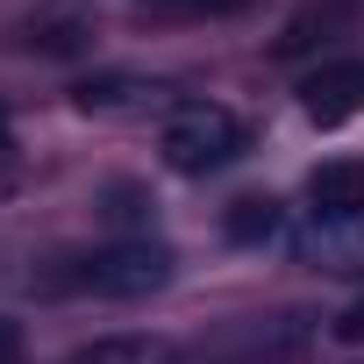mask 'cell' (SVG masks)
Returning a JSON list of instances; mask_svg holds the SVG:
<instances>
[{"label":"cell","instance_id":"cell-2","mask_svg":"<svg viewBox=\"0 0 364 364\" xmlns=\"http://www.w3.org/2000/svg\"><path fill=\"white\" fill-rule=\"evenodd\" d=\"M157 157L178 171V178H208L222 164L243 157V122L222 107V100H178L157 129Z\"/></svg>","mask_w":364,"mask_h":364},{"label":"cell","instance_id":"cell-9","mask_svg":"<svg viewBox=\"0 0 364 364\" xmlns=\"http://www.w3.org/2000/svg\"><path fill=\"white\" fill-rule=\"evenodd\" d=\"M336 336H364V300H357V307H350V314L336 321Z\"/></svg>","mask_w":364,"mask_h":364},{"label":"cell","instance_id":"cell-8","mask_svg":"<svg viewBox=\"0 0 364 364\" xmlns=\"http://www.w3.org/2000/svg\"><path fill=\"white\" fill-rule=\"evenodd\" d=\"M171 8H186V15H236V8H250V0H171Z\"/></svg>","mask_w":364,"mask_h":364},{"label":"cell","instance_id":"cell-4","mask_svg":"<svg viewBox=\"0 0 364 364\" xmlns=\"http://www.w3.org/2000/svg\"><path fill=\"white\" fill-rule=\"evenodd\" d=\"M307 200H314V222L336 229V222H357L364 215V157H328L307 171Z\"/></svg>","mask_w":364,"mask_h":364},{"label":"cell","instance_id":"cell-6","mask_svg":"<svg viewBox=\"0 0 364 364\" xmlns=\"http://www.w3.org/2000/svg\"><path fill=\"white\" fill-rule=\"evenodd\" d=\"M229 236L236 243H272L279 236V208L272 200H236L229 208Z\"/></svg>","mask_w":364,"mask_h":364},{"label":"cell","instance_id":"cell-10","mask_svg":"<svg viewBox=\"0 0 364 364\" xmlns=\"http://www.w3.org/2000/svg\"><path fill=\"white\" fill-rule=\"evenodd\" d=\"M8 157H15V136H8V122H0V171H8Z\"/></svg>","mask_w":364,"mask_h":364},{"label":"cell","instance_id":"cell-7","mask_svg":"<svg viewBox=\"0 0 364 364\" xmlns=\"http://www.w3.org/2000/svg\"><path fill=\"white\" fill-rule=\"evenodd\" d=\"M0 364H29V343H22V328L0 314Z\"/></svg>","mask_w":364,"mask_h":364},{"label":"cell","instance_id":"cell-11","mask_svg":"<svg viewBox=\"0 0 364 364\" xmlns=\"http://www.w3.org/2000/svg\"><path fill=\"white\" fill-rule=\"evenodd\" d=\"M357 364H364V357H357Z\"/></svg>","mask_w":364,"mask_h":364},{"label":"cell","instance_id":"cell-1","mask_svg":"<svg viewBox=\"0 0 364 364\" xmlns=\"http://www.w3.org/2000/svg\"><path fill=\"white\" fill-rule=\"evenodd\" d=\"M50 286H72V293H93V300H143V293L171 286V250L150 243V236H122V243L65 257V272Z\"/></svg>","mask_w":364,"mask_h":364},{"label":"cell","instance_id":"cell-5","mask_svg":"<svg viewBox=\"0 0 364 364\" xmlns=\"http://www.w3.org/2000/svg\"><path fill=\"white\" fill-rule=\"evenodd\" d=\"M65 364H171V343L164 336H93Z\"/></svg>","mask_w":364,"mask_h":364},{"label":"cell","instance_id":"cell-3","mask_svg":"<svg viewBox=\"0 0 364 364\" xmlns=\"http://www.w3.org/2000/svg\"><path fill=\"white\" fill-rule=\"evenodd\" d=\"M300 107H307V122H321V129L364 114V58H328V65H314V72L300 79Z\"/></svg>","mask_w":364,"mask_h":364}]
</instances>
